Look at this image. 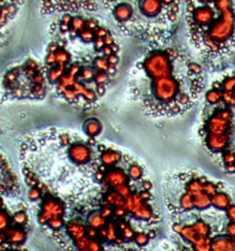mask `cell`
<instances>
[{"label": "cell", "mask_w": 235, "mask_h": 251, "mask_svg": "<svg viewBox=\"0 0 235 251\" xmlns=\"http://www.w3.org/2000/svg\"><path fill=\"white\" fill-rule=\"evenodd\" d=\"M130 91L150 117L180 116L198 102L205 91L202 66L176 46H154L134 65Z\"/></svg>", "instance_id": "6da1fadb"}, {"label": "cell", "mask_w": 235, "mask_h": 251, "mask_svg": "<svg viewBox=\"0 0 235 251\" xmlns=\"http://www.w3.org/2000/svg\"><path fill=\"white\" fill-rule=\"evenodd\" d=\"M192 197L179 236L192 251H235V187L198 170L176 171Z\"/></svg>", "instance_id": "7a4b0ae2"}, {"label": "cell", "mask_w": 235, "mask_h": 251, "mask_svg": "<svg viewBox=\"0 0 235 251\" xmlns=\"http://www.w3.org/2000/svg\"><path fill=\"white\" fill-rule=\"evenodd\" d=\"M97 146L95 139L55 128L29 134L22 143L20 156L26 183L44 192L52 180L73 177L95 182Z\"/></svg>", "instance_id": "3957f363"}, {"label": "cell", "mask_w": 235, "mask_h": 251, "mask_svg": "<svg viewBox=\"0 0 235 251\" xmlns=\"http://www.w3.org/2000/svg\"><path fill=\"white\" fill-rule=\"evenodd\" d=\"M198 134L213 160L235 177V70L220 75L206 90Z\"/></svg>", "instance_id": "277c9868"}, {"label": "cell", "mask_w": 235, "mask_h": 251, "mask_svg": "<svg viewBox=\"0 0 235 251\" xmlns=\"http://www.w3.org/2000/svg\"><path fill=\"white\" fill-rule=\"evenodd\" d=\"M188 35L200 58L211 64L235 53V1H187Z\"/></svg>", "instance_id": "5b68a950"}, {"label": "cell", "mask_w": 235, "mask_h": 251, "mask_svg": "<svg viewBox=\"0 0 235 251\" xmlns=\"http://www.w3.org/2000/svg\"><path fill=\"white\" fill-rule=\"evenodd\" d=\"M111 4L112 15L120 30L154 46L166 44L181 13L180 1H112Z\"/></svg>", "instance_id": "8992f818"}, {"label": "cell", "mask_w": 235, "mask_h": 251, "mask_svg": "<svg viewBox=\"0 0 235 251\" xmlns=\"http://www.w3.org/2000/svg\"><path fill=\"white\" fill-rule=\"evenodd\" d=\"M47 83L45 68L33 60H28L4 75L3 100L6 97L8 100H43L46 96Z\"/></svg>", "instance_id": "52a82bcc"}, {"label": "cell", "mask_w": 235, "mask_h": 251, "mask_svg": "<svg viewBox=\"0 0 235 251\" xmlns=\"http://www.w3.org/2000/svg\"><path fill=\"white\" fill-rule=\"evenodd\" d=\"M65 208L60 200L52 196L51 193H46L44 201L42 203V209L38 217L40 224H48L51 218L63 217Z\"/></svg>", "instance_id": "ba28073f"}, {"label": "cell", "mask_w": 235, "mask_h": 251, "mask_svg": "<svg viewBox=\"0 0 235 251\" xmlns=\"http://www.w3.org/2000/svg\"><path fill=\"white\" fill-rule=\"evenodd\" d=\"M67 234L73 238V241L81 239L87 235V227L79 220H70L66 224Z\"/></svg>", "instance_id": "9c48e42d"}, {"label": "cell", "mask_w": 235, "mask_h": 251, "mask_svg": "<svg viewBox=\"0 0 235 251\" xmlns=\"http://www.w3.org/2000/svg\"><path fill=\"white\" fill-rule=\"evenodd\" d=\"M102 127V124L98 119L90 118L84 123L83 130L87 137L90 139H95L101 133Z\"/></svg>", "instance_id": "30bf717a"}, {"label": "cell", "mask_w": 235, "mask_h": 251, "mask_svg": "<svg viewBox=\"0 0 235 251\" xmlns=\"http://www.w3.org/2000/svg\"><path fill=\"white\" fill-rule=\"evenodd\" d=\"M74 246L79 251H104L99 241L92 240L86 236L79 240H75Z\"/></svg>", "instance_id": "8fae6325"}, {"label": "cell", "mask_w": 235, "mask_h": 251, "mask_svg": "<svg viewBox=\"0 0 235 251\" xmlns=\"http://www.w3.org/2000/svg\"><path fill=\"white\" fill-rule=\"evenodd\" d=\"M132 214L137 220H150L154 215L152 207L147 203V201L135 206Z\"/></svg>", "instance_id": "7c38bea8"}, {"label": "cell", "mask_w": 235, "mask_h": 251, "mask_svg": "<svg viewBox=\"0 0 235 251\" xmlns=\"http://www.w3.org/2000/svg\"><path fill=\"white\" fill-rule=\"evenodd\" d=\"M5 234L7 236V242L15 244V245L22 244L26 239V233L24 232L23 229L21 228V226H17L14 228H8Z\"/></svg>", "instance_id": "4fadbf2b"}, {"label": "cell", "mask_w": 235, "mask_h": 251, "mask_svg": "<svg viewBox=\"0 0 235 251\" xmlns=\"http://www.w3.org/2000/svg\"><path fill=\"white\" fill-rule=\"evenodd\" d=\"M88 224L89 227L99 230L107 226L108 221L103 217L100 212H93L88 215Z\"/></svg>", "instance_id": "5bb4252c"}, {"label": "cell", "mask_w": 235, "mask_h": 251, "mask_svg": "<svg viewBox=\"0 0 235 251\" xmlns=\"http://www.w3.org/2000/svg\"><path fill=\"white\" fill-rule=\"evenodd\" d=\"M107 230H108V238L107 241L109 242H115L117 239V226L114 224V222L109 221L107 224Z\"/></svg>", "instance_id": "9a60e30c"}, {"label": "cell", "mask_w": 235, "mask_h": 251, "mask_svg": "<svg viewBox=\"0 0 235 251\" xmlns=\"http://www.w3.org/2000/svg\"><path fill=\"white\" fill-rule=\"evenodd\" d=\"M12 220L16 223L18 226H23L28 221V215L25 211H19L12 216Z\"/></svg>", "instance_id": "2e32d148"}, {"label": "cell", "mask_w": 235, "mask_h": 251, "mask_svg": "<svg viewBox=\"0 0 235 251\" xmlns=\"http://www.w3.org/2000/svg\"><path fill=\"white\" fill-rule=\"evenodd\" d=\"M149 236H148V234L146 233H143V232H137L136 234H135V236H134V242L137 244L138 246L140 247H143V246H145L148 242H149Z\"/></svg>", "instance_id": "e0dca14e"}, {"label": "cell", "mask_w": 235, "mask_h": 251, "mask_svg": "<svg viewBox=\"0 0 235 251\" xmlns=\"http://www.w3.org/2000/svg\"><path fill=\"white\" fill-rule=\"evenodd\" d=\"M48 226L52 230L57 231L65 226V220L62 217H54V218H51V220L48 222Z\"/></svg>", "instance_id": "ac0fdd59"}, {"label": "cell", "mask_w": 235, "mask_h": 251, "mask_svg": "<svg viewBox=\"0 0 235 251\" xmlns=\"http://www.w3.org/2000/svg\"><path fill=\"white\" fill-rule=\"evenodd\" d=\"M43 191L38 188L37 186H33V187H30L29 192H28V198L30 201H37V200L40 199L43 195Z\"/></svg>", "instance_id": "d6986e66"}, {"label": "cell", "mask_w": 235, "mask_h": 251, "mask_svg": "<svg viewBox=\"0 0 235 251\" xmlns=\"http://www.w3.org/2000/svg\"><path fill=\"white\" fill-rule=\"evenodd\" d=\"M8 224H9V217L6 210L4 209L1 213V217H0V229L2 233L6 232L8 229Z\"/></svg>", "instance_id": "ffe728a7"}, {"label": "cell", "mask_w": 235, "mask_h": 251, "mask_svg": "<svg viewBox=\"0 0 235 251\" xmlns=\"http://www.w3.org/2000/svg\"><path fill=\"white\" fill-rule=\"evenodd\" d=\"M135 234H136L135 231L132 229L130 225H128L124 229L121 230V236L126 241H131L132 239H134Z\"/></svg>", "instance_id": "44dd1931"}, {"label": "cell", "mask_w": 235, "mask_h": 251, "mask_svg": "<svg viewBox=\"0 0 235 251\" xmlns=\"http://www.w3.org/2000/svg\"><path fill=\"white\" fill-rule=\"evenodd\" d=\"M87 236H88V238H90L92 240H95V238L99 236V234H98L96 229L88 226L87 227Z\"/></svg>", "instance_id": "7402d4cb"}, {"label": "cell", "mask_w": 235, "mask_h": 251, "mask_svg": "<svg viewBox=\"0 0 235 251\" xmlns=\"http://www.w3.org/2000/svg\"><path fill=\"white\" fill-rule=\"evenodd\" d=\"M126 214H127V212L124 208H114V214H113L118 218L121 219L122 217H124Z\"/></svg>", "instance_id": "603a6c76"}, {"label": "cell", "mask_w": 235, "mask_h": 251, "mask_svg": "<svg viewBox=\"0 0 235 251\" xmlns=\"http://www.w3.org/2000/svg\"><path fill=\"white\" fill-rule=\"evenodd\" d=\"M156 236V234H155V232H154V230H150L149 232H148V236H149V238L150 239H153Z\"/></svg>", "instance_id": "cb8c5ba5"}]
</instances>
